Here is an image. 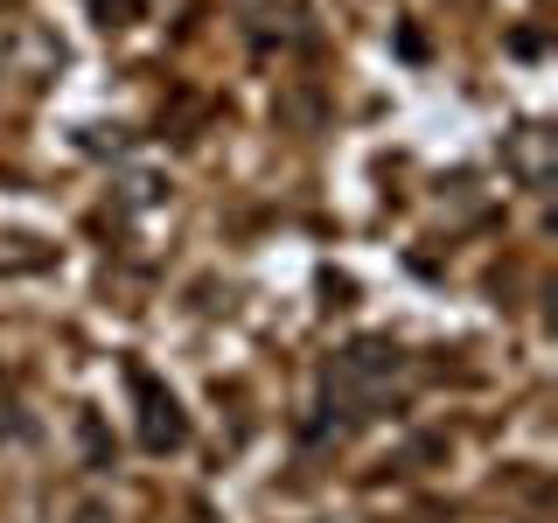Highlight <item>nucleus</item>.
Returning a JSON list of instances; mask_svg holds the SVG:
<instances>
[{"label": "nucleus", "mask_w": 558, "mask_h": 523, "mask_svg": "<svg viewBox=\"0 0 558 523\" xmlns=\"http://www.w3.org/2000/svg\"><path fill=\"white\" fill-rule=\"evenodd\" d=\"M502 168L517 174L523 188H551V133L545 126H517L510 139H502Z\"/></svg>", "instance_id": "nucleus-3"}, {"label": "nucleus", "mask_w": 558, "mask_h": 523, "mask_svg": "<svg viewBox=\"0 0 558 523\" xmlns=\"http://www.w3.org/2000/svg\"><path fill=\"white\" fill-rule=\"evenodd\" d=\"M8 70H14L22 84H49V77L63 70V42H57L43 22H22V28L8 35Z\"/></svg>", "instance_id": "nucleus-2"}, {"label": "nucleus", "mask_w": 558, "mask_h": 523, "mask_svg": "<svg viewBox=\"0 0 558 523\" xmlns=\"http://www.w3.org/2000/svg\"><path fill=\"white\" fill-rule=\"evenodd\" d=\"M391 377H398V349H391V342H349L342 356H336V370H328V391H342V398H377Z\"/></svg>", "instance_id": "nucleus-1"}, {"label": "nucleus", "mask_w": 558, "mask_h": 523, "mask_svg": "<svg viewBox=\"0 0 558 523\" xmlns=\"http://www.w3.org/2000/svg\"><path fill=\"white\" fill-rule=\"evenodd\" d=\"M140 398H147V426H140V433H147V447H154V453L182 447V440H189V426H182V405H174V398H161L147 377H140Z\"/></svg>", "instance_id": "nucleus-5"}, {"label": "nucleus", "mask_w": 558, "mask_h": 523, "mask_svg": "<svg viewBox=\"0 0 558 523\" xmlns=\"http://www.w3.org/2000/svg\"><path fill=\"white\" fill-rule=\"evenodd\" d=\"M154 203H168V182H161V174H133V182H126V209H154Z\"/></svg>", "instance_id": "nucleus-6"}, {"label": "nucleus", "mask_w": 558, "mask_h": 523, "mask_svg": "<svg viewBox=\"0 0 558 523\" xmlns=\"http://www.w3.org/2000/svg\"><path fill=\"white\" fill-rule=\"evenodd\" d=\"M77 523H105V510H77Z\"/></svg>", "instance_id": "nucleus-7"}, {"label": "nucleus", "mask_w": 558, "mask_h": 523, "mask_svg": "<svg viewBox=\"0 0 558 523\" xmlns=\"http://www.w3.org/2000/svg\"><path fill=\"white\" fill-rule=\"evenodd\" d=\"M57 266V244H43L35 231H0V279H35Z\"/></svg>", "instance_id": "nucleus-4"}]
</instances>
